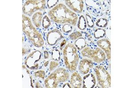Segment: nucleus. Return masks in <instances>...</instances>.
<instances>
[{"mask_svg":"<svg viewBox=\"0 0 133 88\" xmlns=\"http://www.w3.org/2000/svg\"><path fill=\"white\" fill-rule=\"evenodd\" d=\"M48 15L52 21L59 24L68 23L75 26L78 19L75 12L62 3L58 4L50 10Z\"/></svg>","mask_w":133,"mask_h":88,"instance_id":"1","label":"nucleus"},{"mask_svg":"<svg viewBox=\"0 0 133 88\" xmlns=\"http://www.w3.org/2000/svg\"><path fill=\"white\" fill-rule=\"evenodd\" d=\"M22 30L34 46L40 48L43 46L44 40L42 34L35 28L30 19L24 14L22 15Z\"/></svg>","mask_w":133,"mask_h":88,"instance_id":"2","label":"nucleus"},{"mask_svg":"<svg viewBox=\"0 0 133 88\" xmlns=\"http://www.w3.org/2000/svg\"><path fill=\"white\" fill-rule=\"evenodd\" d=\"M64 63L66 69L73 72L76 70L79 62L77 49L72 44H66L63 50Z\"/></svg>","mask_w":133,"mask_h":88,"instance_id":"3","label":"nucleus"},{"mask_svg":"<svg viewBox=\"0 0 133 88\" xmlns=\"http://www.w3.org/2000/svg\"><path fill=\"white\" fill-rule=\"evenodd\" d=\"M45 0L27 1L23 5L22 11L24 15L31 17L36 11L42 10L46 6Z\"/></svg>","mask_w":133,"mask_h":88,"instance_id":"4","label":"nucleus"},{"mask_svg":"<svg viewBox=\"0 0 133 88\" xmlns=\"http://www.w3.org/2000/svg\"><path fill=\"white\" fill-rule=\"evenodd\" d=\"M82 56L91 60L95 63H101L106 60L105 53L100 48L97 47L95 49H91L87 47L81 51Z\"/></svg>","mask_w":133,"mask_h":88,"instance_id":"5","label":"nucleus"},{"mask_svg":"<svg viewBox=\"0 0 133 88\" xmlns=\"http://www.w3.org/2000/svg\"><path fill=\"white\" fill-rule=\"evenodd\" d=\"M98 83L101 88H108L111 86V77L103 66L98 65L94 69Z\"/></svg>","mask_w":133,"mask_h":88,"instance_id":"6","label":"nucleus"},{"mask_svg":"<svg viewBox=\"0 0 133 88\" xmlns=\"http://www.w3.org/2000/svg\"><path fill=\"white\" fill-rule=\"evenodd\" d=\"M41 59V52L39 50L33 51L27 57L24 61V64L30 70H37L39 67V62Z\"/></svg>","mask_w":133,"mask_h":88,"instance_id":"7","label":"nucleus"},{"mask_svg":"<svg viewBox=\"0 0 133 88\" xmlns=\"http://www.w3.org/2000/svg\"><path fill=\"white\" fill-rule=\"evenodd\" d=\"M64 38L61 32L57 29H55L48 32L47 34V42L51 46L56 45L59 41Z\"/></svg>","mask_w":133,"mask_h":88,"instance_id":"8","label":"nucleus"},{"mask_svg":"<svg viewBox=\"0 0 133 88\" xmlns=\"http://www.w3.org/2000/svg\"><path fill=\"white\" fill-rule=\"evenodd\" d=\"M65 4L73 12L82 13L84 7V2L82 0H66Z\"/></svg>","mask_w":133,"mask_h":88,"instance_id":"9","label":"nucleus"},{"mask_svg":"<svg viewBox=\"0 0 133 88\" xmlns=\"http://www.w3.org/2000/svg\"><path fill=\"white\" fill-rule=\"evenodd\" d=\"M97 45L99 48L104 51L108 60L111 58V44L109 40L106 38L100 39L98 41Z\"/></svg>","mask_w":133,"mask_h":88,"instance_id":"10","label":"nucleus"},{"mask_svg":"<svg viewBox=\"0 0 133 88\" xmlns=\"http://www.w3.org/2000/svg\"><path fill=\"white\" fill-rule=\"evenodd\" d=\"M93 63L92 60L88 59H83L79 62V71L83 75H86L90 71L91 69L93 67Z\"/></svg>","mask_w":133,"mask_h":88,"instance_id":"11","label":"nucleus"},{"mask_svg":"<svg viewBox=\"0 0 133 88\" xmlns=\"http://www.w3.org/2000/svg\"><path fill=\"white\" fill-rule=\"evenodd\" d=\"M59 83L66 82L69 78L70 75L68 71L64 68H58L53 72Z\"/></svg>","mask_w":133,"mask_h":88,"instance_id":"12","label":"nucleus"},{"mask_svg":"<svg viewBox=\"0 0 133 88\" xmlns=\"http://www.w3.org/2000/svg\"><path fill=\"white\" fill-rule=\"evenodd\" d=\"M96 83L95 76L93 74H88L83 77V88H93Z\"/></svg>","mask_w":133,"mask_h":88,"instance_id":"13","label":"nucleus"},{"mask_svg":"<svg viewBox=\"0 0 133 88\" xmlns=\"http://www.w3.org/2000/svg\"><path fill=\"white\" fill-rule=\"evenodd\" d=\"M70 83L72 88H81L83 79L79 73L76 72H74L71 75Z\"/></svg>","mask_w":133,"mask_h":88,"instance_id":"14","label":"nucleus"},{"mask_svg":"<svg viewBox=\"0 0 133 88\" xmlns=\"http://www.w3.org/2000/svg\"><path fill=\"white\" fill-rule=\"evenodd\" d=\"M59 83L53 72L51 74V75H49L44 80V85L46 88H57Z\"/></svg>","mask_w":133,"mask_h":88,"instance_id":"15","label":"nucleus"},{"mask_svg":"<svg viewBox=\"0 0 133 88\" xmlns=\"http://www.w3.org/2000/svg\"><path fill=\"white\" fill-rule=\"evenodd\" d=\"M42 19L43 14L40 12H36L32 17V22L36 27H39L41 26Z\"/></svg>","mask_w":133,"mask_h":88,"instance_id":"16","label":"nucleus"},{"mask_svg":"<svg viewBox=\"0 0 133 88\" xmlns=\"http://www.w3.org/2000/svg\"><path fill=\"white\" fill-rule=\"evenodd\" d=\"M75 46L78 50L80 51L86 46V42L84 38L80 37L75 42Z\"/></svg>","mask_w":133,"mask_h":88,"instance_id":"17","label":"nucleus"},{"mask_svg":"<svg viewBox=\"0 0 133 88\" xmlns=\"http://www.w3.org/2000/svg\"><path fill=\"white\" fill-rule=\"evenodd\" d=\"M87 26V24L86 20L85 19L84 17L82 15L79 17L78 20V27L79 29L83 30L86 29Z\"/></svg>","mask_w":133,"mask_h":88,"instance_id":"18","label":"nucleus"},{"mask_svg":"<svg viewBox=\"0 0 133 88\" xmlns=\"http://www.w3.org/2000/svg\"><path fill=\"white\" fill-rule=\"evenodd\" d=\"M106 34V30L101 28L96 29L94 32V37L96 39L102 38L105 36Z\"/></svg>","mask_w":133,"mask_h":88,"instance_id":"19","label":"nucleus"},{"mask_svg":"<svg viewBox=\"0 0 133 88\" xmlns=\"http://www.w3.org/2000/svg\"><path fill=\"white\" fill-rule=\"evenodd\" d=\"M51 58L54 61H60L61 60V52L58 49H53L51 51Z\"/></svg>","mask_w":133,"mask_h":88,"instance_id":"20","label":"nucleus"},{"mask_svg":"<svg viewBox=\"0 0 133 88\" xmlns=\"http://www.w3.org/2000/svg\"><path fill=\"white\" fill-rule=\"evenodd\" d=\"M108 24V20L105 18H101L98 19L96 22V25L98 27L101 28L106 27Z\"/></svg>","mask_w":133,"mask_h":88,"instance_id":"21","label":"nucleus"},{"mask_svg":"<svg viewBox=\"0 0 133 88\" xmlns=\"http://www.w3.org/2000/svg\"><path fill=\"white\" fill-rule=\"evenodd\" d=\"M51 25V22L49 18L47 15H45L43 18L42 20V25L44 29L49 28Z\"/></svg>","mask_w":133,"mask_h":88,"instance_id":"22","label":"nucleus"},{"mask_svg":"<svg viewBox=\"0 0 133 88\" xmlns=\"http://www.w3.org/2000/svg\"><path fill=\"white\" fill-rule=\"evenodd\" d=\"M72 29L73 27L71 25L68 23H66L63 26L62 29L64 33L65 34H69L71 32Z\"/></svg>","mask_w":133,"mask_h":88,"instance_id":"23","label":"nucleus"},{"mask_svg":"<svg viewBox=\"0 0 133 88\" xmlns=\"http://www.w3.org/2000/svg\"><path fill=\"white\" fill-rule=\"evenodd\" d=\"M82 36V33L79 31H76L71 33L69 36L70 39L71 40H75L78 39Z\"/></svg>","mask_w":133,"mask_h":88,"instance_id":"24","label":"nucleus"},{"mask_svg":"<svg viewBox=\"0 0 133 88\" xmlns=\"http://www.w3.org/2000/svg\"><path fill=\"white\" fill-rule=\"evenodd\" d=\"M86 17L87 24H88V27L90 28H92V27H94L95 23H94V20H93L92 17H91L88 14H86Z\"/></svg>","mask_w":133,"mask_h":88,"instance_id":"25","label":"nucleus"},{"mask_svg":"<svg viewBox=\"0 0 133 88\" xmlns=\"http://www.w3.org/2000/svg\"><path fill=\"white\" fill-rule=\"evenodd\" d=\"M59 2L58 0H49L47 1V6L49 9H53L56 6Z\"/></svg>","mask_w":133,"mask_h":88,"instance_id":"26","label":"nucleus"},{"mask_svg":"<svg viewBox=\"0 0 133 88\" xmlns=\"http://www.w3.org/2000/svg\"><path fill=\"white\" fill-rule=\"evenodd\" d=\"M34 75L36 78H39L44 79L45 76V72L44 70H38L37 71L35 72L34 73Z\"/></svg>","mask_w":133,"mask_h":88,"instance_id":"27","label":"nucleus"},{"mask_svg":"<svg viewBox=\"0 0 133 88\" xmlns=\"http://www.w3.org/2000/svg\"><path fill=\"white\" fill-rule=\"evenodd\" d=\"M59 63H58L56 61H51L50 62V65H49V70L50 71H52L53 70H54L56 67H57L59 65Z\"/></svg>","mask_w":133,"mask_h":88,"instance_id":"28","label":"nucleus"},{"mask_svg":"<svg viewBox=\"0 0 133 88\" xmlns=\"http://www.w3.org/2000/svg\"><path fill=\"white\" fill-rule=\"evenodd\" d=\"M44 58L45 59H47L49 58V52L48 51H44Z\"/></svg>","mask_w":133,"mask_h":88,"instance_id":"29","label":"nucleus"},{"mask_svg":"<svg viewBox=\"0 0 133 88\" xmlns=\"http://www.w3.org/2000/svg\"><path fill=\"white\" fill-rule=\"evenodd\" d=\"M62 88H72V86H71V84H70L69 83H65L64 84V85H63Z\"/></svg>","mask_w":133,"mask_h":88,"instance_id":"30","label":"nucleus"},{"mask_svg":"<svg viewBox=\"0 0 133 88\" xmlns=\"http://www.w3.org/2000/svg\"><path fill=\"white\" fill-rule=\"evenodd\" d=\"M66 41L65 40H64L63 42H62V43H61V45H60V48H61V50H62L63 48L64 47V46L66 45Z\"/></svg>","mask_w":133,"mask_h":88,"instance_id":"31","label":"nucleus"},{"mask_svg":"<svg viewBox=\"0 0 133 88\" xmlns=\"http://www.w3.org/2000/svg\"><path fill=\"white\" fill-rule=\"evenodd\" d=\"M35 85H36V87L37 88H42V87L41 86V84L39 83V82H36L35 84Z\"/></svg>","mask_w":133,"mask_h":88,"instance_id":"32","label":"nucleus"},{"mask_svg":"<svg viewBox=\"0 0 133 88\" xmlns=\"http://www.w3.org/2000/svg\"><path fill=\"white\" fill-rule=\"evenodd\" d=\"M22 67H23V68L24 70H26V72H27V73L28 74H30V71H29L28 70V69H27V68H26V67L25 66V65H23V66H22Z\"/></svg>","mask_w":133,"mask_h":88,"instance_id":"33","label":"nucleus"},{"mask_svg":"<svg viewBox=\"0 0 133 88\" xmlns=\"http://www.w3.org/2000/svg\"><path fill=\"white\" fill-rule=\"evenodd\" d=\"M30 78H31V86L32 88H34V86H33V82H32V76H30Z\"/></svg>","mask_w":133,"mask_h":88,"instance_id":"34","label":"nucleus"},{"mask_svg":"<svg viewBox=\"0 0 133 88\" xmlns=\"http://www.w3.org/2000/svg\"><path fill=\"white\" fill-rule=\"evenodd\" d=\"M49 61H46V62H45V63H44V67H47V66L49 65Z\"/></svg>","mask_w":133,"mask_h":88,"instance_id":"35","label":"nucleus"}]
</instances>
